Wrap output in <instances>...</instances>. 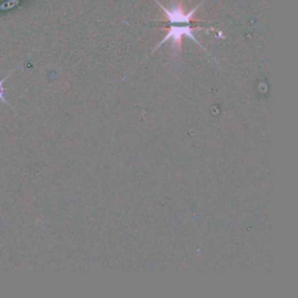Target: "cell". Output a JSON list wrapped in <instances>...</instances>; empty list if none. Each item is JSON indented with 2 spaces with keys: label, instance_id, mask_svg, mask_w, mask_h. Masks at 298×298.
<instances>
[{
  "label": "cell",
  "instance_id": "6da1fadb",
  "mask_svg": "<svg viewBox=\"0 0 298 298\" xmlns=\"http://www.w3.org/2000/svg\"><path fill=\"white\" fill-rule=\"evenodd\" d=\"M155 3L161 7L164 12V21H161L162 23H165L167 26H169V30L167 35H165L164 39L161 41L157 45V48L161 47L163 43L167 42L168 40H172V47L173 49H180L182 44V39L183 36H188L190 39L193 40L194 42L198 43L202 47V44L200 41L197 40V37L194 36L193 32L196 30H202L203 27L197 26V23L200 22L198 20H193V15L196 13V11L201 7L202 3L200 5H197L194 8H192L190 12H185L183 10V7L180 4H176L171 8L165 7L162 4L155 0Z\"/></svg>",
  "mask_w": 298,
  "mask_h": 298
},
{
  "label": "cell",
  "instance_id": "7a4b0ae2",
  "mask_svg": "<svg viewBox=\"0 0 298 298\" xmlns=\"http://www.w3.org/2000/svg\"><path fill=\"white\" fill-rule=\"evenodd\" d=\"M8 77H10V74H7L6 77H4V78H2V80H0V101H2L4 104L10 106V102H8L5 97V86H4V83H5V81L7 80Z\"/></svg>",
  "mask_w": 298,
  "mask_h": 298
}]
</instances>
